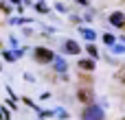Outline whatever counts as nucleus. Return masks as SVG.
<instances>
[{"label":"nucleus","mask_w":125,"mask_h":120,"mask_svg":"<svg viewBox=\"0 0 125 120\" xmlns=\"http://www.w3.org/2000/svg\"><path fill=\"white\" fill-rule=\"evenodd\" d=\"M81 118L83 120H103V109L97 107V105H88V107L83 109Z\"/></svg>","instance_id":"obj_1"},{"label":"nucleus","mask_w":125,"mask_h":120,"mask_svg":"<svg viewBox=\"0 0 125 120\" xmlns=\"http://www.w3.org/2000/svg\"><path fill=\"white\" fill-rule=\"evenodd\" d=\"M35 59H37L40 63H48V61L55 59V55H53V50H48V48H35Z\"/></svg>","instance_id":"obj_2"},{"label":"nucleus","mask_w":125,"mask_h":120,"mask_svg":"<svg viewBox=\"0 0 125 120\" xmlns=\"http://www.w3.org/2000/svg\"><path fill=\"white\" fill-rule=\"evenodd\" d=\"M77 98H79L81 103H86V105H92V92L86 90V87H81V90L77 92Z\"/></svg>","instance_id":"obj_3"},{"label":"nucleus","mask_w":125,"mask_h":120,"mask_svg":"<svg viewBox=\"0 0 125 120\" xmlns=\"http://www.w3.org/2000/svg\"><path fill=\"white\" fill-rule=\"evenodd\" d=\"M64 50H66L68 55H77V52H81V48H79V44H77L75 39H68V42L64 44Z\"/></svg>","instance_id":"obj_4"},{"label":"nucleus","mask_w":125,"mask_h":120,"mask_svg":"<svg viewBox=\"0 0 125 120\" xmlns=\"http://www.w3.org/2000/svg\"><path fill=\"white\" fill-rule=\"evenodd\" d=\"M110 24H114V26H125V15L121 11H114V13L110 15Z\"/></svg>","instance_id":"obj_5"},{"label":"nucleus","mask_w":125,"mask_h":120,"mask_svg":"<svg viewBox=\"0 0 125 120\" xmlns=\"http://www.w3.org/2000/svg\"><path fill=\"white\" fill-rule=\"evenodd\" d=\"M79 68H81V70H86V72L94 70V59H81V61H79Z\"/></svg>","instance_id":"obj_6"},{"label":"nucleus","mask_w":125,"mask_h":120,"mask_svg":"<svg viewBox=\"0 0 125 120\" xmlns=\"http://www.w3.org/2000/svg\"><path fill=\"white\" fill-rule=\"evenodd\" d=\"M81 33H83V37H86L90 44H92V42H94V37H97V33H94V31H90V28H81Z\"/></svg>","instance_id":"obj_7"},{"label":"nucleus","mask_w":125,"mask_h":120,"mask_svg":"<svg viewBox=\"0 0 125 120\" xmlns=\"http://www.w3.org/2000/svg\"><path fill=\"white\" fill-rule=\"evenodd\" d=\"M86 50H88L90 59H97V57H99V50H97V46H94V44H88V46H86Z\"/></svg>","instance_id":"obj_8"},{"label":"nucleus","mask_w":125,"mask_h":120,"mask_svg":"<svg viewBox=\"0 0 125 120\" xmlns=\"http://www.w3.org/2000/svg\"><path fill=\"white\" fill-rule=\"evenodd\" d=\"M55 68H57V72H64V70H66V63L57 57V59H55Z\"/></svg>","instance_id":"obj_9"},{"label":"nucleus","mask_w":125,"mask_h":120,"mask_svg":"<svg viewBox=\"0 0 125 120\" xmlns=\"http://www.w3.org/2000/svg\"><path fill=\"white\" fill-rule=\"evenodd\" d=\"M103 42H105V44L110 46V44H114V37H112V35L108 33V35H103Z\"/></svg>","instance_id":"obj_10"},{"label":"nucleus","mask_w":125,"mask_h":120,"mask_svg":"<svg viewBox=\"0 0 125 120\" xmlns=\"http://www.w3.org/2000/svg\"><path fill=\"white\" fill-rule=\"evenodd\" d=\"M35 9H37V11H42V13H46V11H48V7H46V4H42V2H40V4H35Z\"/></svg>","instance_id":"obj_11"},{"label":"nucleus","mask_w":125,"mask_h":120,"mask_svg":"<svg viewBox=\"0 0 125 120\" xmlns=\"http://www.w3.org/2000/svg\"><path fill=\"white\" fill-rule=\"evenodd\" d=\"M4 59H7V61H13V59H15V55H11V52H4Z\"/></svg>","instance_id":"obj_12"},{"label":"nucleus","mask_w":125,"mask_h":120,"mask_svg":"<svg viewBox=\"0 0 125 120\" xmlns=\"http://www.w3.org/2000/svg\"><path fill=\"white\" fill-rule=\"evenodd\" d=\"M116 77H119V79H121V81H125V70H121V72H119V74H116Z\"/></svg>","instance_id":"obj_13"},{"label":"nucleus","mask_w":125,"mask_h":120,"mask_svg":"<svg viewBox=\"0 0 125 120\" xmlns=\"http://www.w3.org/2000/svg\"><path fill=\"white\" fill-rule=\"evenodd\" d=\"M11 2H15V4H18V2H20V0H11Z\"/></svg>","instance_id":"obj_14"},{"label":"nucleus","mask_w":125,"mask_h":120,"mask_svg":"<svg viewBox=\"0 0 125 120\" xmlns=\"http://www.w3.org/2000/svg\"><path fill=\"white\" fill-rule=\"evenodd\" d=\"M0 70H2V68H0Z\"/></svg>","instance_id":"obj_15"}]
</instances>
